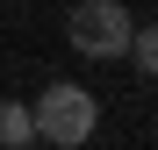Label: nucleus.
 I'll return each mask as SVG.
<instances>
[{"instance_id": "4", "label": "nucleus", "mask_w": 158, "mask_h": 150, "mask_svg": "<svg viewBox=\"0 0 158 150\" xmlns=\"http://www.w3.org/2000/svg\"><path fill=\"white\" fill-rule=\"evenodd\" d=\"M129 64H137V79H158V21L151 29H129V50H122Z\"/></svg>"}, {"instance_id": "3", "label": "nucleus", "mask_w": 158, "mask_h": 150, "mask_svg": "<svg viewBox=\"0 0 158 150\" xmlns=\"http://www.w3.org/2000/svg\"><path fill=\"white\" fill-rule=\"evenodd\" d=\"M22 143H36V114L22 100H0V150H22Z\"/></svg>"}, {"instance_id": "2", "label": "nucleus", "mask_w": 158, "mask_h": 150, "mask_svg": "<svg viewBox=\"0 0 158 150\" xmlns=\"http://www.w3.org/2000/svg\"><path fill=\"white\" fill-rule=\"evenodd\" d=\"M129 29H137V14H129L122 0H79V7L65 14V43L79 50V57H122Z\"/></svg>"}, {"instance_id": "1", "label": "nucleus", "mask_w": 158, "mask_h": 150, "mask_svg": "<svg viewBox=\"0 0 158 150\" xmlns=\"http://www.w3.org/2000/svg\"><path fill=\"white\" fill-rule=\"evenodd\" d=\"M36 136L43 143H58V150H79V143H94V129H101V100L79 86V79H50L43 93H36Z\"/></svg>"}]
</instances>
